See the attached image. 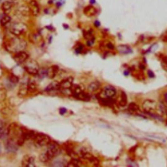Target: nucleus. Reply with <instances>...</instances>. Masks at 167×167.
Listing matches in <instances>:
<instances>
[{
  "label": "nucleus",
  "instance_id": "1",
  "mask_svg": "<svg viewBox=\"0 0 167 167\" xmlns=\"http://www.w3.org/2000/svg\"><path fill=\"white\" fill-rule=\"evenodd\" d=\"M60 154V146L54 142H50L44 152L39 155V160L43 163H47Z\"/></svg>",
  "mask_w": 167,
  "mask_h": 167
},
{
  "label": "nucleus",
  "instance_id": "2",
  "mask_svg": "<svg viewBox=\"0 0 167 167\" xmlns=\"http://www.w3.org/2000/svg\"><path fill=\"white\" fill-rule=\"evenodd\" d=\"M26 46V42L17 36H15V37L11 39L10 40L5 43L6 49L9 52L14 53L23 51Z\"/></svg>",
  "mask_w": 167,
  "mask_h": 167
},
{
  "label": "nucleus",
  "instance_id": "3",
  "mask_svg": "<svg viewBox=\"0 0 167 167\" xmlns=\"http://www.w3.org/2000/svg\"><path fill=\"white\" fill-rule=\"evenodd\" d=\"M158 104L156 101L152 99H146L142 102V108L144 112L149 115H156Z\"/></svg>",
  "mask_w": 167,
  "mask_h": 167
},
{
  "label": "nucleus",
  "instance_id": "4",
  "mask_svg": "<svg viewBox=\"0 0 167 167\" xmlns=\"http://www.w3.org/2000/svg\"><path fill=\"white\" fill-rule=\"evenodd\" d=\"M33 140H34L35 144L40 147L48 146L51 142V139L49 136L44 133H37Z\"/></svg>",
  "mask_w": 167,
  "mask_h": 167
},
{
  "label": "nucleus",
  "instance_id": "5",
  "mask_svg": "<svg viewBox=\"0 0 167 167\" xmlns=\"http://www.w3.org/2000/svg\"><path fill=\"white\" fill-rule=\"evenodd\" d=\"M27 29L26 26L22 22H15L11 25L9 28L10 32L14 36H20L24 34Z\"/></svg>",
  "mask_w": 167,
  "mask_h": 167
},
{
  "label": "nucleus",
  "instance_id": "6",
  "mask_svg": "<svg viewBox=\"0 0 167 167\" xmlns=\"http://www.w3.org/2000/svg\"><path fill=\"white\" fill-rule=\"evenodd\" d=\"M23 68H24L26 72L31 75H37L39 70V66L38 63L34 60H31L26 63Z\"/></svg>",
  "mask_w": 167,
  "mask_h": 167
},
{
  "label": "nucleus",
  "instance_id": "7",
  "mask_svg": "<svg viewBox=\"0 0 167 167\" xmlns=\"http://www.w3.org/2000/svg\"><path fill=\"white\" fill-rule=\"evenodd\" d=\"M116 95V90L112 86L108 85L103 87L102 90V95L103 98L112 99Z\"/></svg>",
  "mask_w": 167,
  "mask_h": 167
},
{
  "label": "nucleus",
  "instance_id": "8",
  "mask_svg": "<svg viewBox=\"0 0 167 167\" xmlns=\"http://www.w3.org/2000/svg\"><path fill=\"white\" fill-rule=\"evenodd\" d=\"M28 58H29L28 54L24 51H20L15 53V55L14 56L15 61L18 63V64H21V63H23L26 61Z\"/></svg>",
  "mask_w": 167,
  "mask_h": 167
},
{
  "label": "nucleus",
  "instance_id": "9",
  "mask_svg": "<svg viewBox=\"0 0 167 167\" xmlns=\"http://www.w3.org/2000/svg\"><path fill=\"white\" fill-rule=\"evenodd\" d=\"M29 8L31 14H32L34 17H37L40 13V8H39V5L35 0H31L29 3Z\"/></svg>",
  "mask_w": 167,
  "mask_h": 167
},
{
  "label": "nucleus",
  "instance_id": "10",
  "mask_svg": "<svg viewBox=\"0 0 167 167\" xmlns=\"http://www.w3.org/2000/svg\"><path fill=\"white\" fill-rule=\"evenodd\" d=\"M73 85V78L68 77L60 82V89L70 90Z\"/></svg>",
  "mask_w": 167,
  "mask_h": 167
},
{
  "label": "nucleus",
  "instance_id": "11",
  "mask_svg": "<svg viewBox=\"0 0 167 167\" xmlns=\"http://www.w3.org/2000/svg\"><path fill=\"white\" fill-rule=\"evenodd\" d=\"M70 90L71 95H72L73 97L75 99H78L79 95L84 91L82 86L79 84H73L72 87H70Z\"/></svg>",
  "mask_w": 167,
  "mask_h": 167
},
{
  "label": "nucleus",
  "instance_id": "12",
  "mask_svg": "<svg viewBox=\"0 0 167 167\" xmlns=\"http://www.w3.org/2000/svg\"><path fill=\"white\" fill-rule=\"evenodd\" d=\"M22 166H35V159L33 156L26 155L23 157L22 161Z\"/></svg>",
  "mask_w": 167,
  "mask_h": 167
},
{
  "label": "nucleus",
  "instance_id": "13",
  "mask_svg": "<svg viewBox=\"0 0 167 167\" xmlns=\"http://www.w3.org/2000/svg\"><path fill=\"white\" fill-rule=\"evenodd\" d=\"M59 70V67L57 65H52L46 69V76L50 79L54 78L57 75Z\"/></svg>",
  "mask_w": 167,
  "mask_h": 167
},
{
  "label": "nucleus",
  "instance_id": "14",
  "mask_svg": "<svg viewBox=\"0 0 167 167\" xmlns=\"http://www.w3.org/2000/svg\"><path fill=\"white\" fill-rule=\"evenodd\" d=\"M17 146H18V144H17V142H14V140L11 139L7 142L6 145H5V148L7 150V152H15L18 149Z\"/></svg>",
  "mask_w": 167,
  "mask_h": 167
},
{
  "label": "nucleus",
  "instance_id": "15",
  "mask_svg": "<svg viewBox=\"0 0 167 167\" xmlns=\"http://www.w3.org/2000/svg\"><path fill=\"white\" fill-rule=\"evenodd\" d=\"M101 88V84L99 82L95 81L89 84L87 86V90L90 93H96Z\"/></svg>",
  "mask_w": 167,
  "mask_h": 167
},
{
  "label": "nucleus",
  "instance_id": "16",
  "mask_svg": "<svg viewBox=\"0 0 167 167\" xmlns=\"http://www.w3.org/2000/svg\"><path fill=\"white\" fill-rule=\"evenodd\" d=\"M14 4L13 2L12 1H5L4 2L2 5V10L7 14V13H9L11 9H13V7H14Z\"/></svg>",
  "mask_w": 167,
  "mask_h": 167
},
{
  "label": "nucleus",
  "instance_id": "17",
  "mask_svg": "<svg viewBox=\"0 0 167 167\" xmlns=\"http://www.w3.org/2000/svg\"><path fill=\"white\" fill-rule=\"evenodd\" d=\"M84 13L87 17H91L97 14V10L93 6H87L84 9Z\"/></svg>",
  "mask_w": 167,
  "mask_h": 167
},
{
  "label": "nucleus",
  "instance_id": "18",
  "mask_svg": "<svg viewBox=\"0 0 167 167\" xmlns=\"http://www.w3.org/2000/svg\"><path fill=\"white\" fill-rule=\"evenodd\" d=\"M117 50L119 52L122 54H128L133 52L131 48L127 45H119L117 47Z\"/></svg>",
  "mask_w": 167,
  "mask_h": 167
},
{
  "label": "nucleus",
  "instance_id": "19",
  "mask_svg": "<svg viewBox=\"0 0 167 167\" xmlns=\"http://www.w3.org/2000/svg\"><path fill=\"white\" fill-rule=\"evenodd\" d=\"M119 105L120 107H125L127 104V97L126 93L122 91L120 93V99H119Z\"/></svg>",
  "mask_w": 167,
  "mask_h": 167
},
{
  "label": "nucleus",
  "instance_id": "20",
  "mask_svg": "<svg viewBox=\"0 0 167 167\" xmlns=\"http://www.w3.org/2000/svg\"><path fill=\"white\" fill-rule=\"evenodd\" d=\"M18 13L22 16H23V17H27L31 13L29 6H22L20 8H18V9L17 11Z\"/></svg>",
  "mask_w": 167,
  "mask_h": 167
},
{
  "label": "nucleus",
  "instance_id": "21",
  "mask_svg": "<svg viewBox=\"0 0 167 167\" xmlns=\"http://www.w3.org/2000/svg\"><path fill=\"white\" fill-rule=\"evenodd\" d=\"M11 22V17L9 15L5 14L2 17L1 20H0V23L2 26H6L8 24H9Z\"/></svg>",
  "mask_w": 167,
  "mask_h": 167
},
{
  "label": "nucleus",
  "instance_id": "22",
  "mask_svg": "<svg viewBox=\"0 0 167 167\" xmlns=\"http://www.w3.org/2000/svg\"><path fill=\"white\" fill-rule=\"evenodd\" d=\"M59 89H60V83L54 82H52L44 90L46 91H52L57 90Z\"/></svg>",
  "mask_w": 167,
  "mask_h": 167
},
{
  "label": "nucleus",
  "instance_id": "23",
  "mask_svg": "<svg viewBox=\"0 0 167 167\" xmlns=\"http://www.w3.org/2000/svg\"><path fill=\"white\" fill-rule=\"evenodd\" d=\"M128 110L131 113H137L140 111V108L137 104L135 102H131L128 105Z\"/></svg>",
  "mask_w": 167,
  "mask_h": 167
},
{
  "label": "nucleus",
  "instance_id": "24",
  "mask_svg": "<svg viewBox=\"0 0 167 167\" xmlns=\"http://www.w3.org/2000/svg\"><path fill=\"white\" fill-rule=\"evenodd\" d=\"M28 92V85L23 84L20 87V90L18 91V95L20 97H23V96H25Z\"/></svg>",
  "mask_w": 167,
  "mask_h": 167
},
{
  "label": "nucleus",
  "instance_id": "25",
  "mask_svg": "<svg viewBox=\"0 0 167 167\" xmlns=\"http://www.w3.org/2000/svg\"><path fill=\"white\" fill-rule=\"evenodd\" d=\"M6 133L8 134V129L5 128L4 123L0 122V138L4 137Z\"/></svg>",
  "mask_w": 167,
  "mask_h": 167
},
{
  "label": "nucleus",
  "instance_id": "26",
  "mask_svg": "<svg viewBox=\"0 0 167 167\" xmlns=\"http://www.w3.org/2000/svg\"><path fill=\"white\" fill-rule=\"evenodd\" d=\"M81 165V162L77 159L73 158L70 161L69 164H67L68 166H78Z\"/></svg>",
  "mask_w": 167,
  "mask_h": 167
},
{
  "label": "nucleus",
  "instance_id": "27",
  "mask_svg": "<svg viewBox=\"0 0 167 167\" xmlns=\"http://www.w3.org/2000/svg\"><path fill=\"white\" fill-rule=\"evenodd\" d=\"M28 92H31V93H34V91H35L37 90V87H36L35 83H34V82L28 83Z\"/></svg>",
  "mask_w": 167,
  "mask_h": 167
},
{
  "label": "nucleus",
  "instance_id": "28",
  "mask_svg": "<svg viewBox=\"0 0 167 167\" xmlns=\"http://www.w3.org/2000/svg\"><path fill=\"white\" fill-rule=\"evenodd\" d=\"M160 58L161 60V64L163 69L167 71V57L162 55V56H160Z\"/></svg>",
  "mask_w": 167,
  "mask_h": 167
},
{
  "label": "nucleus",
  "instance_id": "29",
  "mask_svg": "<svg viewBox=\"0 0 167 167\" xmlns=\"http://www.w3.org/2000/svg\"><path fill=\"white\" fill-rule=\"evenodd\" d=\"M6 97V94L3 90V89L0 88V101L4 100Z\"/></svg>",
  "mask_w": 167,
  "mask_h": 167
},
{
  "label": "nucleus",
  "instance_id": "30",
  "mask_svg": "<svg viewBox=\"0 0 167 167\" xmlns=\"http://www.w3.org/2000/svg\"><path fill=\"white\" fill-rule=\"evenodd\" d=\"M10 81L14 84H16V83H17L18 82V78L17 76H16L14 75H12L10 77Z\"/></svg>",
  "mask_w": 167,
  "mask_h": 167
},
{
  "label": "nucleus",
  "instance_id": "31",
  "mask_svg": "<svg viewBox=\"0 0 167 167\" xmlns=\"http://www.w3.org/2000/svg\"><path fill=\"white\" fill-rule=\"evenodd\" d=\"M82 50H83V46L82 45H79L78 46L76 47V49L75 50V52L78 54H80L82 52Z\"/></svg>",
  "mask_w": 167,
  "mask_h": 167
},
{
  "label": "nucleus",
  "instance_id": "32",
  "mask_svg": "<svg viewBox=\"0 0 167 167\" xmlns=\"http://www.w3.org/2000/svg\"><path fill=\"white\" fill-rule=\"evenodd\" d=\"M94 40H95V39L94 37L90 39H88V40H87V46H91L93 43H94Z\"/></svg>",
  "mask_w": 167,
  "mask_h": 167
},
{
  "label": "nucleus",
  "instance_id": "33",
  "mask_svg": "<svg viewBox=\"0 0 167 167\" xmlns=\"http://www.w3.org/2000/svg\"><path fill=\"white\" fill-rule=\"evenodd\" d=\"M106 46L108 49L109 50H114L115 49V47L114 46V44L112 43H107L106 44Z\"/></svg>",
  "mask_w": 167,
  "mask_h": 167
},
{
  "label": "nucleus",
  "instance_id": "34",
  "mask_svg": "<svg viewBox=\"0 0 167 167\" xmlns=\"http://www.w3.org/2000/svg\"><path fill=\"white\" fill-rule=\"evenodd\" d=\"M65 0H58L56 3L57 7H60L61 6H62L63 4L65 3Z\"/></svg>",
  "mask_w": 167,
  "mask_h": 167
},
{
  "label": "nucleus",
  "instance_id": "35",
  "mask_svg": "<svg viewBox=\"0 0 167 167\" xmlns=\"http://www.w3.org/2000/svg\"><path fill=\"white\" fill-rule=\"evenodd\" d=\"M67 112V109L65 108H61L60 109V114L61 115L65 114Z\"/></svg>",
  "mask_w": 167,
  "mask_h": 167
},
{
  "label": "nucleus",
  "instance_id": "36",
  "mask_svg": "<svg viewBox=\"0 0 167 167\" xmlns=\"http://www.w3.org/2000/svg\"><path fill=\"white\" fill-rule=\"evenodd\" d=\"M148 76L149 78H154L155 77V75H154V73L152 72V70H148Z\"/></svg>",
  "mask_w": 167,
  "mask_h": 167
},
{
  "label": "nucleus",
  "instance_id": "37",
  "mask_svg": "<svg viewBox=\"0 0 167 167\" xmlns=\"http://www.w3.org/2000/svg\"><path fill=\"white\" fill-rule=\"evenodd\" d=\"M94 24H95V27H97V28H98V27H99L100 26V25H101V23H100V22L98 21V20H96V21H95V23H94Z\"/></svg>",
  "mask_w": 167,
  "mask_h": 167
},
{
  "label": "nucleus",
  "instance_id": "38",
  "mask_svg": "<svg viewBox=\"0 0 167 167\" xmlns=\"http://www.w3.org/2000/svg\"><path fill=\"white\" fill-rule=\"evenodd\" d=\"M163 41H164L165 43H167V33L163 37Z\"/></svg>",
  "mask_w": 167,
  "mask_h": 167
},
{
  "label": "nucleus",
  "instance_id": "39",
  "mask_svg": "<svg viewBox=\"0 0 167 167\" xmlns=\"http://www.w3.org/2000/svg\"><path fill=\"white\" fill-rule=\"evenodd\" d=\"M139 67L141 70H144L146 69V66L144 65V64H140L139 65Z\"/></svg>",
  "mask_w": 167,
  "mask_h": 167
},
{
  "label": "nucleus",
  "instance_id": "40",
  "mask_svg": "<svg viewBox=\"0 0 167 167\" xmlns=\"http://www.w3.org/2000/svg\"><path fill=\"white\" fill-rule=\"evenodd\" d=\"M164 100L165 102L167 104V92L164 93Z\"/></svg>",
  "mask_w": 167,
  "mask_h": 167
},
{
  "label": "nucleus",
  "instance_id": "41",
  "mask_svg": "<svg viewBox=\"0 0 167 167\" xmlns=\"http://www.w3.org/2000/svg\"><path fill=\"white\" fill-rule=\"evenodd\" d=\"M91 3H95V0H90Z\"/></svg>",
  "mask_w": 167,
  "mask_h": 167
},
{
  "label": "nucleus",
  "instance_id": "42",
  "mask_svg": "<svg viewBox=\"0 0 167 167\" xmlns=\"http://www.w3.org/2000/svg\"><path fill=\"white\" fill-rule=\"evenodd\" d=\"M2 152V147H1V144H0V154H1Z\"/></svg>",
  "mask_w": 167,
  "mask_h": 167
},
{
  "label": "nucleus",
  "instance_id": "43",
  "mask_svg": "<svg viewBox=\"0 0 167 167\" xmlns=\"http://www.w3.org/2000/svg\"><path fill=\"white\" fill-rule=\"evenodd\" d=\"M166 115H167V110H166ZM166 122H167V119H166Z\"/></svg>",
  "mask_w": 167,
  "mask_h": 167
},
{
  "label": "nucleus",
  "instance_id": "44",
  "mask_svg": "<svg viewBox=\"0 0 167 167\" xmlns=\"http://www.w3.org/2000/svg\"><path fill=\"white\" fill-rule=\"evenodd\" d=\"M0 1H1V0H0Z\"/></svg>",
  "mask_w": 167,
  "mask_h": 167
}]
</instances>
